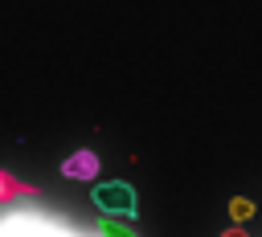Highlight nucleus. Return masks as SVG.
Returning a JSON list of instances; mask_svg holds the SVG:
<instances>
[{
	"label": "nucleus",
	"instance_id": "nucleus-5",
	"mask_svg": "<svg viewBox=\"0 0 262 237\" xmlns=\"http://www.w3.org/2000/svg\"><path fill=\"white\" fill-rule=\"evenodd\" d=\"M221 237H246V229H225Z\"/></svg>",
	"mask_w": 262,
	"mask_h": 237
},
{
	"label": "nucleus",
	"instance_id": "nucleus-4",
	"mask_svg": "<svg viewBox=\"0 0 262 237\" xmlns=\"http://www.w3.org/2000/svg\"><path fill=\"white\" fill-rule=\"evenodd\" d=\"M229 217H233L237 225H242V221H250V217H254V200H246V196H233V200H229Z\"/></svg>",
	"mask_w": 262,
	"mask_h": 237
},
{
	"label": "nucleus",
	"instance_id": "nucleus-3",
	"mask_svg": "<svg viewBox=\"0 0 262 237\" xmlns=\"http://www.w3.org/2000/svg\"><path fill=\"white\" fill-rule=\"evenodd\" d=\"M8 196H37V188H33V184L12 180L8 172H0V200H8Z\"/></svg>",
	"mask_w": 262,
	"mask_h": 237
},
{
	"label": "nucleus",
	"instance_id": "nucleus-2",
	"mask_svg": "<svg viewBox=\"0 0 262 237\" xmlns=\"http://www.w3.org/2000/svg\"><path fill=\"white\" fill-rule=\"evenodd\" d=\"M61 176L66 180H98V151H74L61 159Z\"/></svg>",
	"mask_w": 262,
	"mask_h": 237
},
{
	"label": "nucleus",
	"instance_id": "nucleus-1",
	"mask_svg": "<svg viewBox=\"0 0 262 237\" xmlns=\"http://www.w3.org/2000/svg\"><path fill=\"white\" fill-rule=\"evenodd\" d=\"M90 200H94L106 217H123V221L131 217V221H135V212H139L135 188H131V184H123V180H115V184H94Z\"/></svg>",
	"mask_w": 262,
	"mask_h": 237
}]
</instances>
